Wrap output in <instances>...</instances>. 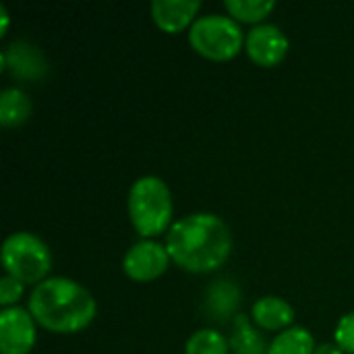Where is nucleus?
<instances>
[{
  "label": "nucleus",
  "mask_w": 354,
  "mask_h": 354,
  "mask_svg": "<svg viewBox=\"0 0 354 354\" xmlns=\"http://www.w3.org/2000/svg\"><path fill=\"white\" fill-rule=\"evenodd\" d=\"M288 37L278 25L272 23H261L255 25L247 39H245V50L249 58L259 64V66H276L284 60L288 54Z\"/></svg>",
  "instance_id": "obj_7"
},
{
  "label": "nucleus",
  "mask_w": 354,
  "mask_h": 354,
  "mask_svg": "<svg viewBox=\"0 0 354 354\" xmlns=\"http://www.w3.org/2000/svg\"><path fill=\"white\" fill-rule=\"evenodd\" d=\"M33 315L25 309L10 307L0 313V353L29 354L35 344Z\"/></svg>",
  "instance_id": "obj_8"
},
{
  "label": "nucleus",
  "mask_w": 354,
  "mask_h": 354,
  "mask_svg": "<svg viewBox=\"0 0 354 354\" xmlns=\"http://www.w3.org/2000/svg\"><path fill=\"white\" fill-rule=\"evenodd\" d=\"M336 344L344 353L354 354V311L346 313L336 326Z\"/></svg>",
  "instance_id": "obj_18"
},
{
  "label": "nucleus",
  "mask_w": 354,
  "mask_h": 354,
  "mask_svg": "<svg viewBox=\"0 0 354 354\" xmlns=\"http://www.w3.org/2000/svg\"><path fill=\"white\" fill-rule=\"evenodd\" d=\"M228 342L234 354H268L270 351L263 336L251 326L245 315H236V319L232 322V336Z\"/></svg>",
  "instance_id": "obj_13"
},
{
  "label": "nucleus",
  "mask_w": 354,
  "mask_h": 354,
  "mask_svg": "<svg viewBox=\"0 0 354 354\" xmlns=\"http://www.w3.org/2000/svg\"><path fill=\"white\" fill-rule=\"evenodd\" d=\"M129 218L133 228L145 236H160L170 230L172 195L166 183L158 176H141L129 191Z\"/></svg>",
  "instance_id": "obj_3"
},
{
  "label": "nucleus",
  "mask_w": 354,
  "mask_h": 354,
  "mask_svg": "<svg viewBox=\"0 0 354 354\" xmlns=\"http://www.w3.org/2000/svg\"><path fill=\"white\" fill-rule=\"evenodd\" d=\"M224 6L234 21L259 23L276 8V2L274 0H226Z\"/></svg>",
  "instance_id": "obj_16"
},
{
  "label": "nucleus",
  "mask_w": 354,
  "mask_h": 354,
  "mask_svg": "<svg viewBox=\"0 0 354 354\" xmlns=\"http://www.w3.org/2000/svg\"><path fill=\"white\" fill-rule=\"evenodd\" d=\"M253 322L268 332L286 330L295 322V309L280 297H263L251 309Z\"/></svg>",
  "instance_id": "obj_12"
},
{
  "label": "nucleus",
  "mask_w": 354,
  "mask_h": 354,
  "mask_svg": "<svg viewBox=\"0 0 354 354\" xmlns=\"http://www.w3.org/2000/svg\"><path fill=\"white\" fill-rule=\"evenodd\" d=\"M0 21H2L0 35H4V33H6V29H8V12H6V6H4V4H0Z\"/></svg>",
  "instance_id": "obj_21"
},
{
  "label": "nucleus",
  "mask_w": 354,
  "mask_h": 354,
  "mask_svg": "<svg viewBox=\"0 0 354 354\" xmlns=\"http://www.w3.org/2000/svg\"><path fill=\"white\" fill-rule=\"evenodd\" d=\"M2 71H8L12 79L21 81H39L48 75V62L44 54L31 41L17 39L2 50L0 56Z\"/></svg>",
  "instance_id": "obj_9"
},
{
  "label": "nucleus",
  "mask_w": 354,
  "mask_h": 354,
  "mask_svg": "<svg viewBox=\"0 0 354 354\" xmlns=\"http://www.w3.org/2000/svg\"><path fill=\"white\" fill-rule=\"evenodd\" d=\"M315 340L305 328H288L274 338L268 354H315Z\"/></svg>",
  "instance_id": "obj_15"
},
{
  "label": "nucleus",
  "mask_w": 354,
  "mask_h": 354,
  "mask_svg": "<svg viewBox=\"0 0 354 354\" xmlns=\"http://www.w3.org/2000/svg\"><path fill=\"white\" fill-rule=\"evenodd\" d=\"M189 44L209 60H230L241 52L245 37L230 15H205L191 25Z\"/></svg>",
  "instance_id": "obj_5"
},
{
  "label": "nucleus",
  "mask_w": 354,
  "mask_h": 354,
  "mask_svg": "<svg viewBox=\"0 0 354 354\" xmlns=\"http://www.w3.org/2000/svg\"><path fill=\"white\" fill-rule=\"evenodd\" d=\"M31 114V100L25 91L8 87L0 93V122L4 127H19Z\"/></svg>",
  "instance_id": "obj_14"
},
{
  "label": "nucleus",
  "mask_w": 354,
  "mask_h": 354,
  "mask_svg": "<svg viewBox=\"0 0 354 354\" xmlns=\"http://www.w3.org/2000/svg\"><path fill=\"white\" fill-rule=\"evenodd\" d=\"M315 354H344V351L334 342H326V344H319L317 348H315Z\"/></svg>",
  "instance_id": "obj_20"
},
{
  "label": "nucleus",
  "mask_w": 354,
  "mask_h": 354,
  "mask_svg": "<svg viewBox=\"0 0 354 354\" xmlns=\"http://www.w3.org/2000/svg\"><path fill=\"white\" fill-rule=\"evenodd\" d=\"M170 259L187 272L207 274L226 263L232 253V234L214 214H191L174 222L166 236Z\"/></svg>",
  "instance_id": "obj_1"
},
{
  "label": "nucleus",
  "mask_w": 354,
  "mask_h": 354,
  "mask_svg": "<svg viewBox=\"0 0 354 354\" xmlns=\"http://www.w3.org/2000/svg\"><path fill=\"white\" fill-rule=\"evenodd\" d=\"M29 313L54 334H77L93 322L95 301L68 278H46L29 297Z\"/></svg>",
  "instance_id": "obj_2"
},
{
  "label": "nucleus",
  "mask_w": 354,
  "mask_h": 354,
  "mask_svg": "<svg viewBox=\"0 0 354 354\" xmlns=\"http://www.w3.org/2000/svg\"><path fill=\"white\" fill-rule=\"evenodd\" d=\"M168 266H170L168 249L149 239L135 243L122 259L124 274L135 282H151L160 278L168 270Z\"/></svg>",
  "instance_id": "obj_6"
},
{
  "label": "nucleus",
  "mask_w": 354,
  "mask_h": 354,
  "mask_svg": "<svg viewBox=\"0 0 354 354\" xmlns=\"http://www.w3.org/2000/svg\"><path fill=\"white\" fill-rule=\"evenodd\" d=\"M2 268L6 276L23 284H39L52 268L48 245L29 232H15L2 245Z\"/></svg>",
  "instance_id": "obj_4"
},
{
  "label": "nucleus",
  "mask_w": 354,
  "mask_h": 354,
  "mask_svg": "<svg viewBox=\"0 0 354 354\" xmlns=\"http://www.w3.org/2000/svg\"><path fill=\"white\" fill-rule=\"evenodd\" d=\"M21 297H23V282H19L12 276H4L0 280V305L4 309H10Z\"/></svg>",
  "instance_id": "obj_19"
},
{
  "label": "nucleus",
  "mask_w": 354,
  "mask_h": 354,
  "mask_svg": "<svg viewBox=\"0 0 354 354\" xmlns=\"http://www.w3.org/2000/svg\"><path fill=\"white\" fill-rule=\"evenodd\" d=\"M230 353V342L216 330H199L195 332L187 346L185 354H228Z\"/></svg>",
  "instance_id": "obj_17"
},
{
  "label": "nucleus",
  "mask_w": 354,
  "mask_h": 354,
  "mask_svg": "<svg viewBox=\"0 0 354 354\" xmlns=\"http://www.w3.org/2000/svg\"><path fill=\"white\" fill-rule=\"evenodd\" d=\"M239 303H241V290L230 280H218L205 292V309L214 322L226 324L230 317H234Z\"/></svg>",
  "instance_id": "obj_11"
},
{
  "label": "nucleus",
  "mask_w": 354,
  "mask_h": 354,
  "mask_svg": "<svg viewBox=\"0 0 354 354\" xmlns=\"http://www.w3.org/2000/svg\"><path fill=\"white\" fill-rule=\"evenodd\" d=\"M199 8V0H156L151 2V17L162 31L178 33L197 21L195 17Z\"/></svg>",
  "instance_id": "obj_10"
}]
</instances>
